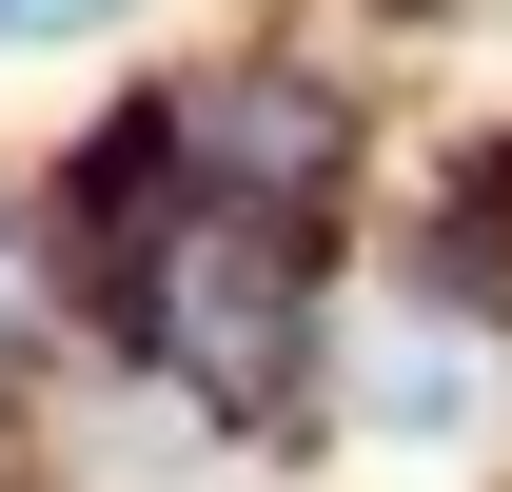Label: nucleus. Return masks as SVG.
Segmentation results:
<instances>
[{"label": "nucleus", "instance_id": "nucleus-1", "mask_svg": "<svg viewBox=\"0 0 512 492\" xmlns=\"http://www.w3.org/2000/svg\"><path fill=\"white\" fill-rule=\"evenodd\" d=\"M158 138H178V178L237 197V217H316V178H335V99H316L296 60H217Z\"/></svg>", "mask_w": 512, "mask_h": 492}, {"label": "nucleus", "instance_id": "nucleus-2", "mask_svg": "<svg viewBox=\"0 0 512 492\" xmlns=\"http://www.w3.org/2000/svg\"><path fill=\"white\" fill-rule=\"evenodd\" d=\"M493 374H473V335H375V414L394 433H434V414H473Z\"/></svg>", "mask_w": 512, "mask_h": 492}, {"label": "nucleus", "instance_id": "nucleus-3", "mask_svg": "<svg viewBox=\"0 0 512 492\" xmlns=\"http://www.w3.org/2000/svg\"><path fill=\"white\" fill-rule=\"evenodd\" d=\"M119 0H0V60H60V40H99Z\"/></svg>", "mask_w": 512, "mask_h": 492}, {"label": "nucleus", "instance_id": "nucleus-4", "mask_svg": "<svg viewBox=\"0 0 512 492\" xmlns=\"http://www.w3.org/2000/svg\"><path fill=\"white\" fill-rule=\"evenodd\" d=\"M20 315H40V256H20V217H0V335H20Z\"/></svg>", "mask_w": 512, "mask_h": 492}]
</instances>
